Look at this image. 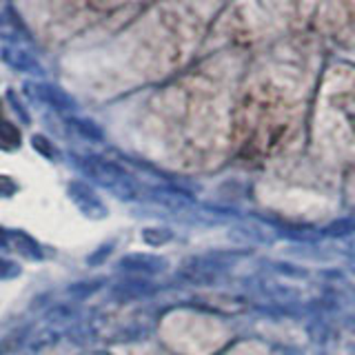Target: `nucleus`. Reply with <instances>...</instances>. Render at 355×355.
<instances>
[{"mask_svg": "<svg viewBox=\"0 0 355 355\" xmlns=\"http://www.w3.org/2000/svg\"><path fill=\"white\" fill-rule=\"evenodd\" d=\"M31 331H33V324H29V322L9 329L5 336L0 338V355H18V351L29 342Z\"/></svg>", "mask_w": 355, "mask_h": 355, "instance_id": "f257e3e1", "label": "nucleus"}, {"mask_svg": "<svg viewBox=\"0 0 355 355\" xmlns=\"http://www.w3.org/2000/svg\"><path fill=\"white\" fill-rule=\"evenodd\" d=\"M9 242L18 249V253L27 255V258H31V260H42L44 258L40 244L33 240L31 236H27V233H22V231L9 233Z\"/></svg>", "mask_w": 355, "mask_h": 355, "instance_id": "f03ea898", "label": "nucleus"}, {"mask_svg": "<svg viewBox=\"0 0 355 355\" xmlns=\"http://www.w3.org/2000/svg\"><path fill=\"white\" fill-rule=\"evenodd\" d=\"M20 275V264L7 255H0V280H14Z\"/></svg>", "mask_w": 355, "mask_h": 355, "instance_id": "7ed1b4c3", "label": "nucleus"}]
</instances>
